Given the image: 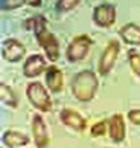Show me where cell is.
Instances as JSON below:
<instances>
[{
  "label": "cell",
  "mask_w": 140,
  "mask_h": 148,
  "mask_svg": "<svg viewBox=\"0 0 140 148\" xmlns=\"http://www.w3.org/2000/svg\"><path fill=\"white\" fill-rule=\"evenodd\" d=\"M98 90V78L90 70H82L79 72L72 81V93L76 99L87 102L91 101Z\"/></svg>",
  "instance_id": "1"
},
{
  "label": "cell",
  "mask_w": 140,
  "mask_h": 148,
  "mask_svg": "<svg viewBox=\"0 0 140 148\" xmlns=\"http://www.w3.org/2000/svg\"><path fill=\"white\" fill-rule=\"evenodd\" d=\"M26 95H28L31 104L40 112H50L52 110V99L49 96L47 90L43 87L40 83H31L26 89Z\"/></svg>",
  "instance_id": "2"
},
{
  "label": "cell",
  "mask_w": 140,
  "mask_h": 148,
  "mask_svg": "<svg viewBox=\"0 0 140 148\" xmlns=\"http://www.w3.org/2000/svg\"><path fill=\"white\" fill-rule=\"evenodd\" d=\"M90 46H91V38L88 35H78L75 37L70 45L67 46V51H66V58L67 61L70 63H78L81 60H84L87 57V53L90 51Z\"/></svg>",
  "instance_id": "3"
},
{
  "label": "cell",
  "mask_w": 140,
  "mask_h": 148,
  "mask_svg": "<svg viewBox=\"0 0 140 148\" xmlns=\"http://www.w3.org/2000/svg\"><path fill=\"white\" fill-rule=\"evenodd\" d=\"M119 51H120V46H119V43H117L116 40L108 41V45H107L105 51H104V53H102V57L99 60V66H98L99 73L102 76L110 73V70L113 69V66H114L116 60H117Z\"/></svg>",
  "instance_id": "4"
},
{
  "label": "cell",
  "mask_w": 140,
  "mask_h": 148,
  "mask_svg": "<svg viewBox=\"0 0 140 148\" xmlns=\"http://www.w3.org/2000/svg\"><path fill=\"white\" fill-rule=\"evenodd\" d=\"M37 41L44 49L46 57L49 58V61H52V63L56 61L58 57H60V45H58L56 37L46 29V31H41L37 34Z\"/></svg>",
  "instance_id": "5"
},
{
  "label": "cell",
  "mask_w": 140,
  "mask_h": 148,
  "mask_svg": "<svg viewBox=\"0 0 140 148\" xmlns=\"http://www.w3.org/2000/svg\"><path fill=\"white\" fill-rule=\"evenodd\" d=\"M93 20L101 28H110L116 21V8L110 3H102L93 11Z\"/></svg>",
  "instance_id": "6"
},
{
  "label": "cell",
  "mask_w": 140,
  "mask_h": 148,
  "mask_svg": "<svg viewBox=\"0 0 140 148\" xmlns=\"http://www.w3.org/2000/svg\"><path fill=\"white\" fill-rule=\"evenodd\" d=\"M26 53V47L21 45L18 40L14 38H8L2 45V57L9 63H17Z\"/></svg>",
  "instance_id": "7"
},
{
  "label": "cell",
  "mask_w": 140,
  "mask_h": 148,
  "mask_svg": "<svg viewBox=\"0 0 140 148\" xmlns=\"http://www.w3.org/2000/svg\"><path fill=\"white\" fill-rule=\"evenodd\" d=\"M44 70H47L46 69V60L41 55H31L23 66L24 76H28V78H35V76L41 75Z\"/></svg>",
  "instance_id": "8"
},
{
  "label": "cell",
  "mask_w": 140,
  "mask_h": 148,
  "mask_svg": "<svg viewBox=\"0 0 140 148\" xmlns=\"http://www.w3.org/2000/svg\"><path fill=\"white\" fill-rule=\"evenodd\" d=\"M32 133H34L37 148H46L47 142H49V136H47V131H46L44 121H43L40 114H35L34 116V121H32Z\"/></svg>",
  "instance_id": "9"
},
{
  "label": "cell",
  "mask_w": 140,
  "mask_h": 148,
  "mask_svg": "<svg viewBox=\"0 0 140 148\" xmlns=\"http://www.w3.org/2000/svg\"><path fill=\"white\" fill-rule=\"evenodd\" d=\"M125 121H123L122 114H113V118L110 119V138L113 142H122L125 139Z\"/></svg>",
  "instance_id": "10"
},
{
  "label": "cell",
  "mask_w": 140,
  "mask_h": 148,
  "mask_svg": "<svg viewBox=\"0 0 140 148\" xmlns=\"http://www.w3.org/2000/svg\"><path fill=\"white\" fill-rule=\"evenodd\" d=\"M61 121L66 125H69L70 128H73L76 131H82L85 128V125H87L85 119L81 116L79 113L70 110V108H66V110L61 112Z\"/></svg>",
  "instance_id": "11"
},
{
  "label": "cell",
  "mask_w": 140,
  "mask_h": 148,
  "mask_svg": "<svg viewBox=\"0 0 140 148\" xmlns=\"http://www.w3.org/2000/svg\"><path fill=\"white\" fill-rule=\"evenodd\" d=\"M46 83L52 93H58L63 90V72L56 66H50L46 70Z\"/></svg>",
  "instance_id": "12"
},
{
  "label": "cell",
  "mask_w": 140,
  "mask_h": 148,
  "mask_svg": "<svg viewBox=\"0 0 140 148\" xmlns=\"http://www.w3.org/2000/svg\"><path fill=\"white\" fill-rule=\"evenodd\" d=\"M120 37L123 38V41L133 46H139L140 45V26L134 25V23H128L119 31Z\"/></svg>",
  "instance_id": "13"
},
{
  "label": "cell",
  "mask_w": 140,
  "mask_h": 148,
  "mask_svg": "<svg viewBox=\"0 0 140 148\" xmlns=\"http://www.w3.org/2000/svg\"><path fill=\"white\" fill-rule=\"evenodd\" d=\"M3 144L9 147V148H15V147H23L29 144V138L21 133H17V131H6L3 134Z\"/></svg>",
  "instance_id": "14"
},
{
  "label": "cell",
  "mask_w": 140,
  "mask_h": 148,
  "mask_svg": "<svg viewBox=\"0 0 140 148\" xmlns=\"http://www.w3.org/2000/svg\"><path fill=\"white\" fill-rule=\"evenodd\" d=\"M24 28L29 31H34L35 34H38L41 31H46V18L43 15H34L24 21Z\"/></svg>",
  "instance_id": "15"
},
{
  "label": "cell",
  "mask_w": 140,
  "mask_h": 148,
  "mask_svg": "<svg viewBox=\"0 0 140 148\" xmlns=\"http://www.w3.org/2000/svg\"><path fill=\"white\" fill-rule=\"evenodd\" d=\"M0 95H2V102H5L6 106H11V107H17V96L12 93V90H11V87L2 84L0 86Z\"/></svg>",
  "instance_id": "16"
},
{
  "label": "cell",
  "mask_w": 140,
  "mask_h": 148,
  "mask_svg": "<svg viewBox=\"0 0 140 148\" xmlns=\"http://www.w3.org/2000/svg\"><path fill=\"white\" fill-rule=\"evenodd\" d=\"M128 61H130V66L133 69V72L137 76H140V53L137 51H128Z\"/></svg>",
  "instance_id": "17"
},
{
  "label": "cell",
  "mask_w": 140,
  "mask_h": 148,
  "mask_svg": "<svg viewBox=\"0 0 140 148\" xmlns=\"http://www.w3.org/2000/svg\"><path fill=\"white\" fill-rule=\"evenodd\" d=\"M79 2L81 0H58L55 9L58 12H67V11H72L73 8H76Z\"/></svg>",
  "instance_id": "18"
},
{
  "label": "cell",
  "mask_w": 140,
  "mask_h": 148,
  "mask_svg": "<svg viewBox=\"0 0 140 148\" xmlns=\"http://www.w3.org/2000/svg\"><path fill=\"white\" fill-rule=\"evenodd\" d=\"M24 5V0H2V11H9Z\"/></svg>",
  "instance_id": "19"
},
{
  "label": "cell",
  "mask_w": 140,
  "mask_h": 148,
  "mask_svg": "<svg viewBox=\"0 0 140 148\" xmlns=\"http://www.w3.org/2000/svg\"><path fill=\"white\" fill-rule=\"evenodd\" d=\"M107 130V122L104 121H101V122H96L93 127H91V136H94V138H98V136H102L105 133Z\"/></svg>",
  "instance_id": "20"
},
{
  "label": "cell",
  "mask_w": 140,
  "mask_h": 148,
  "mask_svg": "<svg viewBox=\"0 0 140 148\" xmlns=\"http://www.w3.org/2000/svg\"><path fill=\"white\" fill-rule=\"evenodd\" d=\"M128 119H130L133 124L140 125V110H131L128 113Z\"/></svg>",
  "instance_id": "21"
},
{
  "label": "cell",
  "mask_w": 140,
  "mask_h": 148,
  "mask_svg": "<svg viewBox=\"0 0 140 148\" xmlns=\"http://www.w3.org/2000/svg\"><path fill=\"white\" fill-rule=\"evenodd\" d=\"M24 3H28V5H31V6H34V8H38V6H41V0H24Z\"/></svg>",
  "instance_id": "22"
}]
</instances>
